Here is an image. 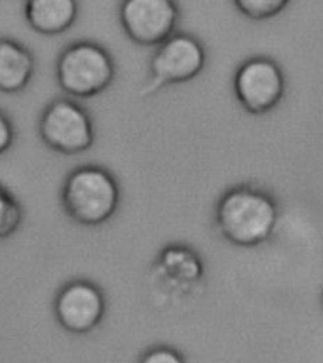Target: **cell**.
Instances as JSON below:
<instances>
[{
	"mask_svg": "<svg viewBox=\"0 0 323 363\" xmlns=\"http://www.w3.org/2000/svg\"><path fill=\"white\" fill-rule=\"evenodd\" d=\"M60 88L78 99H90L103 94L113 84L116 67L113 55L97 42H72L57 60Z\"/></svg>",
	"mask_w": 323,
	"mask_h": 363,
	"instance_id": "obj_3",
	"label": "cell"
},
{
	"mask_svg": "<svg viewBox=\"0 0 323 363\" xmlns=\"http://www.w3.org/2000/svg\"><path fill=\"white\" fill-rule=\"evenodd\" d=\"M139 363H186L179 350L171 346H154L141 356Z\"/></svg>",
	"mask_w": 323,
	"mask_h": 363,
	"instance_id": "obj_14",
	"label": "cell"
},
{
	"mask_svg": "<svg viewBox=\"0 0 323 363\" xmlns=\"http://www.w3.org/2000/svg\"><path fill=\"white\" fill-rule=\"evenodd\" d=\"M280 220V202L255 185L222 192L215 206L217 230L236 247H259L272 240Z\"/></svg>",
	"mask_w": 323,
	"mask_h": 363,
	"instance_id": "obj_1",
	"label": "cell"
},
{
	"mask_svg": "<svg viewBox=\"0 0 323 363\" xmlns=\"http://www.w3.org/2000/svg\"><path fill=\"white\" fill-rule=\"evenodd\" d=\"M42 143L65 156L82 155L96 143V125L90 113L71 99H54L38 120Z\"/></svg>",
	"mask_w": 323,
	"mask_h": 363,
	"instance_id": "obj_4",
	"label": "cell"
},
{
	"mask_svg": "<svg viewBox=\"0 0 323 363\" xmlns=\"http://www.w3.org/2000/svg\"><path fill=\"white\" fill-rule=\"evenodd\" d=\"M291 0H234V6L238 8L242 16L255 21H264L280 16Z\"/></svg>",
	"mask_w": 323,
	"mask_h": 363,
	"instance_id": "obj_13",
	"label": "cell"
},
{
	"mask_svg": "<svg viewBox=\"0 0 323 363\" xmlns=\"http://www.w3.org/2000/svg\"><path fill=\"white\" fill-rule=\"evenodd\" d=\"M35 77V55L21 42L0 38V91L19 94Z\"/></svg>",
	"mask_w": 323,
	"mask_h": 363,
	"instance_id": "obj_10",
	"label": "cell"
},
{
	"mask_svg": "<svg viewBox=\"0 0 323 363\" xmlns=\"http://www.w3.org/2000/svg\"><path fill=\"white\" fill-rule=\"evenodd\" d=\"M205 67L204 44L196 36L174 33L168 40L156 46L150 60V74L141 89V96H152L164 86L188 82L196 78Z\"/></svg>",
	"mask_w": 323,
	"mask_h": 363,
	"instance_id": "obj_6",
	"label": "cell"
},
{
	"mask_svg": "<svg viewBox=\"0 0 323 363\" xmlns=\"http://www.w3.org/2000/svg\"><path fill=\"white\" fill-rule=\"evenodd\" d=\"M16 143V128L8 114L0 111V156L6 155Z\"/></svg>",
	"mask_w": 323,
	"mask_h": 363,
	"instance_id": "obj_15",
	"label": "cell"
},
{
	"mask_svg": "<svg viewBox=\"0 0 323 363\" xmlns=\"http://www.w3.org/2000/svg\"><path fill=\"white\" fill-rule=\"evenodd\" d=\"M78 18V0H27L25 19L38 35L65 33Z\"/></svg>",
	"mask_w": 323,
	"mask_h": 363,
	"instance_id": "obj_11",
	"label": "cell"
},
{
	"mask_svg": "<svg viewBox=\"0 0 323 363\" xmlns=\"http://www.w3.org/2000/svg\"><path fill=\"white\" fill-rule=\"evenodd\" d=\"M120 25L139 46H158L174 35L179 23L175 0H122Z\"/></svg>",
	"mask_w": 323,
	"mask_h": 363,
	"instance_id": "obj_8",
	"label": "cell"
},
{
	"mask_svg": "<svg viewBox=\"0 0 323 363\" xmlns=\"http://www.w3.org/2000/svg\"><path fill=\"white\" fill-rule=\"evenodd\" d=\"M55 320L72 335H86L101 323L107 298L101 287L90 280H72L61 287L54 301Z\"/></svg>",
	"mask_w": 323,
	"mask_h": 363,
	"instance_id": "obj_9",
	"label": "cell"
},
{
	"mask_svg": "<svg viewBox=\"0 0 323 363\" xmlns=\"http://www.w3.org/2000/svg\"><path fill=\"white\" fill-rule=\"evenodd\" d=\"M23 220V208L6 186L0 185V240L16 234Z\"/></svg>",
	"mask_w": 323,
	"mask_h": 363,
	"instance_id": "obj_12",
	"label": "cell"
},
{
	"mask_svg": "<svg viewBox=\"0 0 323 363\" xmlns=\"http://www.w3.org/2000/svg\"><path fill=\"white\" fill-rule=\"evenodd\" d=\"M234 96L249 114L274 111L285 96V74L278 61L266 55L244 61L234 74Z\"/></svg>",
	"mask_w": 323,
	"mask_h": 363,
	"instance_id": "obj_7",
	"label": "cell"
},
{
	"mask_svg": "<svg viewBox=\"0 0 323 363\" xmlns=\"http://www.w3.org/2000/svg\"><path fill=\"white\" fill-rule=\"evenodd\" d=\"M149 276L152 287L164 297L169 301H183L204 289V259L191 245L174 242L162 247L150 264Z\"/></svg>",
	"mask_w": 323,
	"mask_h": 363,
	"instance_id": "obj_5",
	"label": "cell"
},
{
	"mask_svg": "<svg viewBox=\"0 0 323 363\" xmlns=\"http://www.w3.org/2000/svg\"><path fill=\"white\" fill-rule=\"evenodd\" d=\"M61 206L78 225H103L113 219L120 206L118 181L103 166H78L63 181Z\"/></svg>",
	"mask_w": 323,
	"mask_h": 363,
	"instance_id": "obj_2",
	"label": "cell"
}]
</instances>
